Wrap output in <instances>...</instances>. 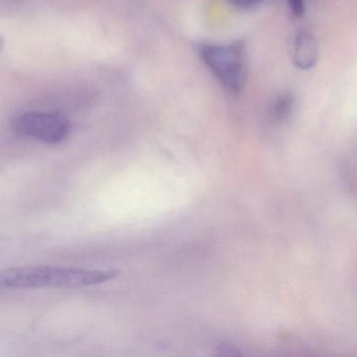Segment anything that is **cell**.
Masks as SVG:
<instances>
[{"instance_id":"5b68a950","label":"cell","mask_w":357,"mask_h":357,"mask_svg":"<svg viewBox=\"0 0 357 357\" xmlns=\"http://www.w3.org/2000/svg\"><path fill=\"white\" fill-rule=\"evenodd\" d=\"M291 99L288 96L280 97L275 105V116L280 120L287 116L291 109Z\"/></svg>"},{"instance_id":"9c48e42d","label":"cell","mask_w":357,"mask_h":357,"mask_svg":"<svg viewBox=\"0 0 357 357\" xmlns=\"http://www.w3.org/2000/svg\"><path fill=\"white\" fill-rule=\"evenodd\" d=\"M3 47H5V40L3 37L0 36V54L3 53Z\"/></svg>"},{"instance_id":"8992f818","label":"cell","mask_w":357,"mask_h":357,"mask_svg":"<svg viewBox=\"0 0 357 357\" xmlns=\"http://www.w3.org/2000/svg\"><path fill=\"white\" fill-rule=\"evenodd\" d=\"M265 0H227L229 5L238 10H252L262 5Z\"/></svg>"},{"instance_id":"6da1fadb","label":"cell","mask_w":357,"mask_h":357,"mask_svg":"<svg viewBox=\"0 0 357 357\" xmlns=\"http://www.w3.org/2000/svg\"><path fill=\"white\" fill-rule=\"evenodd\" d=\"M199 56L219 84L231 93L242 91L246 82V50L242 41L204 43Z\"/></svg>"},{"instance_id":"277c9868","label":"cell","mask_w":357,"mask_h":357,"mask_svg":"<svg viewBox=\"0 0 357 357\" xmlns=\"http://www.w3.org/2000/svg\"><path fill=\"white\" fill-rule=\"evenodd\" d=\"M319 50L317 38L308 32H300L292 43L291 57L298 70H312L319 61Z\"/></svg>"},{"instance_id":"7a4b0ae2","label":"cell","mask_w":357,"mask_h":357,"mask_svg":"<svg viewBox=\"0 0 357 357\" xmlns=\"http://www.w3.org/2000/svg\"><path fill=\"white\" fill-rule=\"evenodd\" d=\"M70 282L68 267L34 265L0 269V290L66 288Z\"/></svg>"},{"instance_id":"52a82bcc","label":"cell","mask_w":357,"mask_h":357,"mask_svg":"<svg viewBox=\"0 0 357 357\" xmlns=\"http://www.w3.org/2000/svg\"><path fill=\"white\" fill-rule=\"evenodd\" d=\"M287 3L292 15L296 17L304 15L306 10V0H287Z\"/></svg>"},{"instance_id":"ba28073f","label":"cell","mask_w":357,"mask_h":357,"mask_svg":"<svg viewBox=\"0 0 357 357\" xmlns=\"http://www.w3.org/2000/svg\"><path fill=\"white\" fill-rule=\"evenodd\" d=\"M219 351H221V355H237L239 353L233 348V347L229 346V344H221L218 348Z\"/></svg>"},{"instance_id":"3957f363","label":"cell","mask_w":357,"mask_h":357,"mask_svg":"<svg viewBox=\"0 0 357 357\" xmlns=\"http://www.w3.org/2000/svg\"><path fill=\"white\" fill-rule=\"evenodd\" d=\"M13 128L20 137L56 145L68 139L72 127L61 114L26 112L14 120Z\"/></svg>"}]
</instances>
